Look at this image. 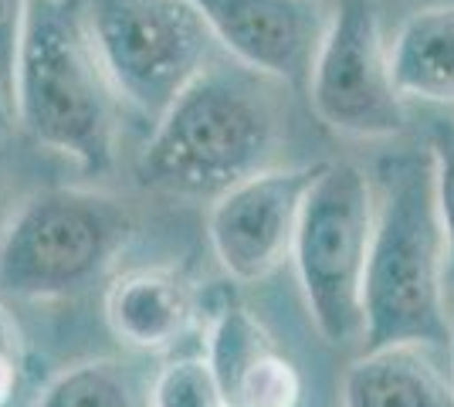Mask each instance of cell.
Segmentation results:
<instances>
[{
  "mask_svg": "<svg viewBox=\"0 0 454 407\" xmlns=\"http://www.w3.org/2000/svg\"><path fill=\"white\" fill-rule=\"evenodd\" d=\"M299 401H302L299 370L288 356L271 349L247 370L238 390L227 397V407H299Z\"/></svg>",
  "mask_w": 454,
  "mask_h": 407,
  "instance_id": "obj_16",
  "label": "cell"
},
{
  "mask_svg": "<svg viewBox=\"0 0 454 407\" xmlns=\"http://www.w3.org/2000/svg\"><path fill=\"white\" fill-rule=\"evenodd\" d=\"M377 204L370 176L356 163H322L319 180L302 204L295 231V275L305 309L325 343L340 347L360 340L363 286L373 245Z\"/></svg>",
  "mask_w": 454,
  "mask_h": 407,
  "instance_id": "obj_5",
  "label": "cell"
},
{
  "mask_svg": "<svg viewBox=\"0 0 454 407\" xmlns=\"http://www.w3.org/2000/svg\"><path fill=\"white\" fill-rule=\"evenodd\" d=\"M431 156H434V187H437V211L448 238V282L454 286V122L434 126L431 136Z\"/></svg>",
  "mask_w": 454,
  "mask_h": 407,
  "instance_id": "obj_17",
  "label": "cell"
},
{
  "mask_svg": "<svg viewBox=\"0 0 454 407\" xmlns=\"http://www.w3.org/2000/svg\"><path fill=\"white\" fill-rule=\"evenodd\" d=\"M136 234L133 207L89 187L38 191L0 228V292L72 299L92 289Z\"/></svg>",
  "mask_w": 454,
  "mask_h": 407,
  "instance_id": "obj_4",
  "label": "cell"
},
{
  "mask_svg": "<svg viewBox=\"0 0 454 407\" xmlns=\"http://www.w3.org/2000/svg\"><path fill=\"white\" fill-rule=\"evenodd\" d=\"M89 24L115 96L153 126L207 72L214 35L190 0H92Z\"/></svg>",
  "mask_w": 454,
  "mask_h": 407,
  "instance_id": "obj_6",
  "label": "cell"
},
{
  "mask_svg": "<svg viewBox=\"0 0 454 407\" xmlns=\"http://www.w3.org/2000/svg\"><path fill=\"white\" fill-rule=\"evenodd\" d=\"M14 119L35 143L102 174L115 156V89L85 0H27L14 72Z\"/></svg>",
  "mask_w": 454,
  "mask_h": 407,
  "instance_id": "obj_2",
  "label": "cell"
},
{
  "mask_svg": "<svg viewBox=\"0 0 454 407\" xmlns=\"http://www.w3.org/2000/svg\"><path fill=\"white\" fill-rule=\"evenodd\" d=\"M380 204L363 286L366 349L417 343L448 349L454 343L444 286L448 238L437 211L431 150L390 153L377 163Z\"/></svg>",
  "mask_w": 454,
  "mask_h": 407,
  "instance_id": "obj_1",
  "label": "cell"
},
{
  "mask_svg": "<svg viewBox=\"0 0 454 407\" xmlns=\"http://www.w3.org/2000/svg\"><path fill=\"white\" fill-rule=\"evenodd\" d=\"M35 407H150V387L119 360H85L51 377Z\"/></svg>",
  "mask_w": 454,
  "mask_h": 407,
  "instance_id": "obj_13",
  "label": "cell"
},
{
  "mask_svg": "<svg viewBox=\"0 0 454 407\" xmlns=\"http://www.w3.org/2000/svg\"><path fill=\"white\" fill-rule=\"evenodd\" d=\"M319 174L322 163L282 170L268 167L210 204V248L234 282H262L292 258L302 204Z\"/></svg>",
  "mask_w": 454,
  "mask_h": 407,
  "instance_id": "obj_8",
  "label": "cell"
},
{
  "mask_svg": "<svg viewBox=\"0 0 454 407\" xmlns=\"http://www.w3.org/2000/svg\"><path fill=\"white\" fill-rule=\"evenodd\" d=\"M24 24H27V0H0V82L11 98H14V72H18Z\"/></svg>",
  "mask_w": 454,
  "mask_h": 407,
  "instance_id": "obj_19",
  "label": "cell"
},
{
  "mask_svg": "<svg viewBox=\"0 0 454 407\" xmlns=\"http://www.w3.org/2000/svg\"><path fill=\"white\" fill-rule=\"evenodd\" d=\"M214 41L258 75L305 85L319 59L329 18L322 0H190Z\"/></svg>",
  "mask_w": 454,
  "mask_h": 407,
  "instance_id": "obj_9",
  "label": "cell"
},
{
  "mask_svg": "<svg viewBox=\"0 0 454 407\" xmlns=\"http://www.w3.org/2000/svg\"><path fill=\"white\" fill-rule=\"evenodd\" d=\"M342 407H454V380L427 347H377L349 364Z\"/></svg>",
  "mask_w": 454,
  "mask_h": 407,
  "instance_id": "obj_11",
  "label": "cell"
},
{
  "mask_svg": "<svg viewBox=\"0 0 454 407\" xmlns=\"http://www.w3.org/2000/svg\"><path fill=\"white\" fill-rule=\"evenodd\" d=\"M394 85L403 98L454 106V7H424L390 48Z\"/></svg>",
  "mask_w": 454,
  "mask_h": 407,
  "instance_id": "obj_12",
  "label": "cell"
},
{
  "mask_svg": "<svg viewBox=\"0 0 454 407\" xmlns=\"http://www.w3.org/2000/svg\"><path fill=\"white\" fill-rule=\"evenodd\" d=\"M150 407H227L207 356H176L150 380Z\"/></svg>",
  "mask_w": 454,
  "mask_h": 407,
  "instance_id": "obj_15",
  "label": "cell"
},
{
  "mask_svg": "<svg viewBox=\"0 0 454 407\" xmlns=\"http://www.w3.org/2000/svg\"><path fill=\"white\" fill-rule=\"evenodd\" d=\"M102 309L106 326L119 343L156 353L187 336L197 316V299L180 271L133 269L115 275Z\"/></svg>",
  "mask_w": 454,
  "mask_h": 407,
  "instance_id": "obj_10",
  "label": "cell"
},
{
  "mask_svg": "<svg viewBox=\"0 0 454 407\" xmlns=\"http://www.w3.org/2000/svg\"><path fill=\"white\" fill-rule=\"evenodd\" d=\"M316 116L342 136L387 139L403 129V96L370 0H340L309 78Z\"/></svg>",
  "mask_w": 454,
  "mask_h": 407,
  "instance_id": "obj_7",
  "label": "cell"
},
{
  "mask_svg": "<svg viewBox=\"0 0 454 407\" xmlns=\"http://www.w3.org/2000/svg\"><path fill=\"white\" fill-rule=\"evenodd\" d=\"M14 126H18V119H14V98H11V92L0 82V136L11 133Z\"/></svg>",
  "mask_w": 454,
  "mask_h": 407,
  "instance_id": "obj_20",
  "label": "cell"
},
{
  "mask_svg": "<svg viewBox=\"0 0 454 407\" xmlns=\"http://www.w3.org/2000/svg\"><path fill=\"white\" fill-rule=\"evenodd\" d=\"M275 347V340L268 330L254 319V312L241 306L238 299H227L217 309L214 323H210V340H207V364L214 370V380L227 397L238 390V384L247 377V370L254 367L262 356H268Z\"/></svg>",
  "mask_w": 454,
  "mask_h": 407,
  "instance_id": "obj_14",
  "label": "cell"
},
{
  "mask_svg": "<svg viewBox=\"0 0 454 407\" xmlns=\"http://www.w3.org/2000/svg\"><path fill=\"white\" fill-rule=\"evenodd\" d=\"M278 122L268 96L245 75L207 68L153 126L139 180L176 197L217 200L268 170Z\"/></svg>",
  "mask_w": 454,
  "mask_h": 407,
  "instance_id": "obj_3",
  "label": "cell"
},
{
  "mask_svg": "<svg viewBox=\"0 0 454 407\" xmlns=\"http://www.w3.org/2000/svg\"><path fill=\"white\" fill-rule=\"evenodd\" d=\"M24 384V340L14 316L0 302V407H11Z\"/></svg>",
  "mask_w": 454,
  "mask_h": 407,
  "instance_id": "obj_18",
  "label": "cell"
}]
</instances>
